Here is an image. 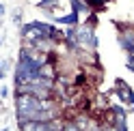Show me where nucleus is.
Returning a JSON list of instances; mask_svg holds the SVG:
<instances>
[{
  "mask_svg": "<svg viewBox=\"0 0 134 131\" xmlns=\"http://www.w3.org/2000/svg\"><path fill=\"white\" fill-rule=\"evenodd\" d=\"M76 43L82 47V50H93V47L97 45L95 35H93V28H91V26H82V28H78Z\"/></svg>",
  "mask_w": 134,
  "mask_h": 131,
  "instance_id": "f257e3e1",
  "label": "nucleus"
},
{
  "mask_svg": "<svg viewBox=\"0 0 134 131\" xmlns=\"http://www.w3.org/2000/svg\"><path fill=\"white\" fill-rule=\"evenodd\" d=\"M115 88H117V97L121 99V103H128V112H134V93H132V88L125 84L123 80H117L115 82Z\"/></svg>",
  "mask_w": 134,
  "mask_h": 131,
  "instance_id": "f03ea898",
  "label": "nucleus"
},
{
  "mask_svg": "<svg viewBox=\"0 0 134 131\" xmlns=\"http://www.w3.org/2000/svg\"><path fill=\"white\" fill-rule=\"evenodd\" d=\"M39 77H46V80H56V77H58L54 64L50 62V60H48L46 64H41V67H39Z\"/></svg>",
  "mask_w": 134,
  "mask_h": 131,
  "instance_id": "7ed1b4c3",
  "label": "nucleus"
},
{
  "mask_svg": "<svg viewBox=\"0 0 134 131\" xmlns=\"http://www.w3.org/2000/svg\"><path fill=\"white\" fill-rule=\"evenodd\" d=\"M58 22H63V24H69V26H74V24L78 22V13L74 11V13H69V15H65V17H61Z\"/></svg>",
  "mask_w": 134,
  "mask_h": 131,
  "instance_id": "20e7f679",
  "label": "nucleus"
},
{
  "mask_svg": "<svg viewBox=\"0 0 134 131\" xmlns=\"http://www.w3.org/2000/svg\"><path fill=\"white\" fill-rule=\"evenodd\" d=\"M39 6H41V9H56V6H58V0H41Z\"/></svg>",
  "mask_w": 134,
  "mask_h": 131,
  "instance_id": "39448f33",
  "label": "nucleus"
},
{
  "mask_svg": "<svg viewBox=\"0 0 134 131\" xmlns=\"http://www.w3.org/2000/svg\"><path fill=\"white\" fill-rule=\"evenodd\" d=\"M13 24H15V26H22V9H15L13 11Z\"/></svg>",
  "mask_w": 134,
  "mask_h": 131,
  "instance_id": "423d86ee",
  "label": "nucleus"
},
{
  "mask_svg": "<svg viewBox=\"0 0 134 131\" xmlns=\"http://www.w3.org/2000/svg\"><path fill=\"white\" fill-rule=\"evenodd\" d=\"M85 2L93 9H104V0H85Z\"/></svg>",
  "mask_w": 134,
  "mask_h": 131,
  "instance_id": "0eeeda50",
  "label": "nucleus"
},
{
  "mask_svg": "<svg viewBox=\"0 0 134 131\" xmlns=\"http://www.w3.org/2000/svg\"><path fill=\"white\" fill-rule=\"evenodd\" d=\"M9 67H11V60H4V62H2V73H0L2 77L7 75V73H9Z\"/></svg>",
  "mask_w": 134,
  "mask_h": 131,
  "instance_id": "6e6552de",
  "label": "nucleus"
}]
</instances>
